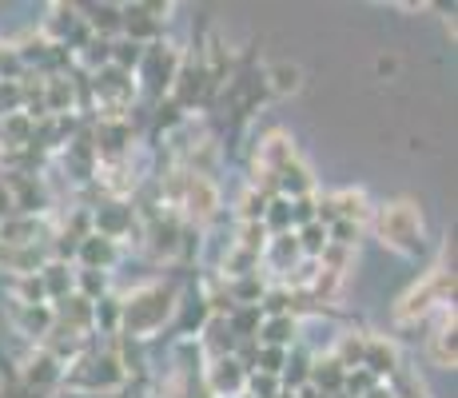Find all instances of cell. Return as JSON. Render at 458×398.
<instances>
[{"mask_svg": "<svg viewBox=\"0 0 458 398\" xmlns=\"http://www.w3.org/2000/svg\"><path fill=\"white\" fill-rule=\"evenodd\" d=\"M175 303H180V291L175 283H140L136 291L120 295V339H136L148 343L156 331H164L175 318Z\"/></svg>", "mask_w": 458, "mask_h": 398, "instance_id": "6da1fadb", "label": "cell"}, {"mask_svg": "<svg viewBox=\"0 0 458 398\" xmlns=\"http://www.w3.org/2000/svg\"><path fill=\"white\" fill-rule=\"evenodd\" d=\"M371 227L378 243L391 247L403 259H419L427 251V224H422V211L415 199H391L383 207H375Z\"/></svg>", "mask_w": 458, "mask_h": 398, "instance_id": "7a4b0ae2", "label": "cell"}, {"mask_svg": "<svg viewBox=\"0 0 458 398\" xmlns=\"http://www.w3.org/2000/svg\"><path fill=\"white\" fill-rule=\"evenodd\" d=\"M124 383L128 375L112 347H88L81 359H72L64 367V386L76 394H116Z\"/></svg>", "mask_w": 458, "mask_h": 398, "instance_id": "3957f363", "label": "cell"}, {"mask_svg": "<svg viewBox=\"0 0 458 398\" xmlns=\"http://www.w3.org/2000/svg\"><path fill=\"white\" fill-rule=\"evenodd\" d=\"M454 299V271L446 267H430L427 275H422L419 287H411L407 295L399 299V307H394V318L399 323H422V318L438 315L443 307H451Z\"/></svg>", "mask_w": 458, "mask_h": 398, "instance_id": "277c9868", "label": "cell"}, {"mask_svg": "<svg viewBox=\"0 0 458 398\" xmlns=\"http://www.w3.org/2000/svg\"><path fill=\"white\" fill-rule=\"evenodd\" d=\"M172 21V4L160 0H140V4H120V37L148 48V44H160L164 29Z\"/></svg>", "mask_w": 458, "mask_h": 398, "instance_id": "5b68a950", "label": "cell"}, {"mask_svg": "<svg viewBox=\"0 0 458 398\" xmlns=\"http://www.w3.org/2000/svg\"><path fill=\"white\" fill-rule=\"evenodd\" d=\"M216 92H219V88L208 80V68H204V60H199V52H196V56H188V52H183V56H180V68H175L172 88H167V100L180 104V108L191 116V112L204 108V104H208Z\"/></svg>", "mask_w": 458, "mask_h": 398, "instance_id": "8992f818", "label": "cell"}, {"mask_svg": "<svg viewBox=\"0 0 458 398\" xmlns=\"http://www.w3.org/2000/svg\"><path fill=\"white\" fill-rule=\"evenodd\" d=\"M180 56L183 52L167 40L148 44L144 60H140V68H136V88H144L152 100H164L167 88H172V80H175V68H180Z\"/></svg>", "mask_w": 458, "mask_h": 398, "instance_id": "52a82bcc", "label": "cell"}, {"mask_svg": "<svg viewBox=\"0 0 458 398\" xmlns=\"http://www.w3.org/2000/svg\"><path fill=\"white\" fill-rule=\"evenodd\" d=\"M8 196H13L16 216H48L52 211V191L44 175H16V172H0Z\"/></svg>", "mask_w": 458, "mask_h": 398, "instance_id": "ba28073f", "label": "cell"}, {"mask_svg": "<svg viewBox=\"0 0 458 398\" xmlns=\"http://www.w3.org/2000/svg\"><path fill=\"white\" fill-rule=\"evenodd\" d=\"M88 216H92V232L112 239V243H120L124 235L136 232V219H140L136 203H128V199H104V203H96Z\"/></svg>", "mask_w": 458, "mask_h": 398, "instance_id": "9c48e42d", "label": "cell"}, {"mask_svg": "<svg viewBox=\"0 0 458 398\" xmlns=\"http://www.w3.org/2000/svg\"><path fill=\"white\" fill-rule=\"evenodd\" d=\"M243 386H248V370L235 362V355L204 362V394L208 398H243Z\"/></svg>", "mask_w": 458, "mask_h": 398, "instance_id": "30bf717a", "label": "cell"}, {"mask_svg": "<svg viewBox=\"0 0 458 398\" xmlns=\"http://www.w3.org/2000/svg\"><path fill=\"white\" fill-rule=\"evenodd\" d=\"M16 375H21L37 394L48 398L52 391H56V386H64V362L52 359L44 347H37L29 359L21 362V367H16Z\"/></svg>", "mask_w": 458, "mask_h": 398, "instance_id": "8fae6325", "label": "cell"}, {"mask_svg": "<svg viewBox=\"0 0 458 398\" xmlns=\"http://www.w3.org/2000/svg\"><path fill=\"white\" fill-rule=\"evenodd\" d=\"M56 227L48 224V216H13L0 224V247H32L48 243Z\"/></svg>", "mask_w": 458, "mask_h": 398, "instance_id": "7c38bea8", "label": "cell"}, {"mask_svg": "<svg viewBox=\"0 0 458 398\" xmlns=\"http://www.w3.org/2000/svg\"><path fill=\"white\" fill-rule=\"evenodd\" d=\"M303 263V255H299V243H295V232H284V235H267V243H263V255H259V267H267L271 275L284 283L292 271Z\"/></svg>", "mask_w": 458, "mask_h": 398, "instance_id": "4fadbf2b", "label": "cell"}, {"mask_svg": "<svg viewBox=\"0 0 458 398\" xmlns=\"http://www.w3.org/2000/svg\"><path fill=\"white\" fill-rule=\"evenodd\" d=\"M120 263V243H112V239L104 235H84L81 247H76V267L81 271H104V275H112V267Z\"/></svg>", "mask_w": 458, "mask_h": 398, "instance_id": "5bb4252c", "label": "cell"}, {"mask_svg": "<svg viewBox=\"0 0 458 398\" xmlns=\"http://www.w3.org/2000/svg\"><path fill=\"white\" fill-rule=\"evenodd\" d=\"M430 362L443 370H454V362H458L454 307H443V311H438V326H435V334H430Z\"/></svg>", "mask_w": 458, "mask_h": 398, "instance_id": "9a60e30c", "label": "cell"}, {"mask_svg": "<svg viewBox=\"0 0 458 398\" xmlns=\"http://www.w3.org/2000/svg\"><path fill=\"white\" fill-rule=\"evenodd\" d=\"M399 347H394L391 339H383V334H367V347H363V370H371L378 383H386V378L399 370Z\"/></svg>", "mask_w": 458, "mask_h": 398, "instance_id": "2e32d148", "label": "cell"}, {"mask_svg": "<svg viewBox=\"0 0 458 398\" xmlns=\"http://www.w3.org/2000/svg\"><path fill=\"white\" fill-rule=\"evenodd\" d=\"M52 323H56V315H52V303L48 307H21V303H13V326H16V334L32 339L37 347L48 339Z\"/></svg>", "mask_w": 458, "mask_h": 398, "instance_id": "e0dca14e", "label": "cell"}, {"mask_svg": "<svg viewBox=\"0 0 458 398\" xmlns=\"http://www.w3.org/2000/svg\"><path fill=\"white\" fill-rule=\"evenodd\" d=\"M331 207H335V219H347L355 227H367L375 216L371 199H367L363 188H343V191H331Z\"/></svg>", "mask_w": 458, "mask_h": 398, "instance_id": "ac0fdd59", "label": "cell"}, {"mask_svg": "<svg viewBox=\"0 0 458 398\" xmlns=\"http://www.w3.org/2000/svg\"><path fill=\"white\" fill-rule=\"evenodd\" d=\"M255 343H259V347H284V351H292L295 343H299V318L295 315H263Z\"/></svg>", "mask_w": 458, "mask_h": 398, "instance_id": "d6986e66", "label": "cell"}, {"mask_svg": "<svg viewBox=\"0 0 458 398\" xmlns=\"http://www.w3.org/2000/svg\"><path fill=\"white\" fill-rule=\"evenodd\" d=\"M343 383H347V370L335 362L331 351H327V355H315L311 359V378H307V386H315V391L327 394V398H339Z\"/></svg>", "mask_w": 458, "mask_h": 398, "instance_id": "ffe728a7", "label": "cell"}, {"mask_svg": "<svg viewBox=\"0 0 458 398\" xmlns=\"http://www.w3.org/2000/svg\"><path fill=\"white\" fill-rule=\"evenodd\" d=\"M276 196L284 199H303V196H315V175L303 159H292L284 172L276 175Z\"/></svg>", "mask_w": 458, "mask_h": 398, "instance_id": "44dd1931", "label": "cell"}, {"mask_svg": "<svg viewBox=\"0 0 458 398\" xmlns=\"http://www.w3.org/2000/svg\"><path fill=\"white\" fill-rule=\"evenodd\" d=\"M311 351L303 347V343H295L292 351H287V362H284V375H279V386H284L287 394H295L299 386H307V378H311Z\"/></svg>", "mask_w": 458, "mask_h": 398, "instance_id": "7402d4cb", "label": "cell"}, {"mask_svg": "<svg viewBox=\"0 0 458 398\" xmlns=\"http://www.w3.org/2000/svg\"><path fill=\"white\" fill-rule=\"evenodd\" d=\"M81 16L92 37H100V40L120 37V4H88V8H81Z\"/></svg>", "mask_w": 458, "mask_h": 398, "instance_id": "603a6c76", "label": "cell"}, {"mask_svg": "<svg viewBox=\"0 0 458 398\" xmlns=\"http://www.w3.org/2000/svg\"><path fill=\"white\" fill-rule=\"evenodd\" d=\"M40 283H44V291H48V303H56V299H68L76 291V267L52 259L48 267L40 271Z\"/></svg>", "mask_w": 458, "mask_h": 398, "instance_id": "cb8c5ba5", "label": "cell"}, {"mask_svg": "<svg viewBox=\"0 0 458 398\" xmlns=\"http://www.w3.org/2000/svg\"><path fill=\"white\" fill-rule=\"evenodd\" d=\"M32 131H37V120L16 112V116L0 120V148H32Z\"/></svg>", "mask_w": 458, "mask_h": 398, "instance_id": "d4e9b609", "label": "cell"}, {"mask_svg": "<svg viewBox=\"0 0 458 398\" xmlns=\"http://www.w3.org/2000/svg\"><path fill=\"white\" fill-rule=\"evenodd\" d=\"M92 331L100 334H120V295H104L92 303Z\"/></svg>", "mask_w": 458, "mask_h": 398, "instance_id": "484cf974", "label": "cell"}, {"mask_svg": "<svg viewBox=\"0 0 458 398\" xmlns=\"http://www.w3.org/2000/svg\"><path fill=\"white\" fill-rule=\"evenodd\" d=\"M227 318V326H232V334H235V343H248L259 334V323H263V311L259 307H235L232 315H224Z\"/></svg>", "mask_w": 458, "mask_h": 398, "instance_id": "4316f807", "label": "cell"}, {"mask_svg": "<svg viewBox=\"0 0 458 398\" xmlns=\"http://www.w3.org/2000/svg\"><path fill=\"white\" fill-rule=\"evenodd\" d=\"M363 347H367V334H339V343H335L331 355L343 370H359L363 367Z\"/></svg>", "mask_w": 458, "mask_h": 398, "instance_id": "83f0119b", "label": "cell"}, {"mask_svg": "<svg viewBox=\"0 0 458 398\" xmlns=\"http://www.w3.org/2000/svg\"><path fill=\"white\" fill-rule=\"evenodd\" d=\"M295 243H299V255H303V259H319L323 251H327V227L323 224H307V227H299L295 232Z\"/></svg>", "mask_w": 458, "mask_h": 398, "instance_id": "f1b7e54d", "label": "cell"}, {"mask_svg": "<svg viewBox=\"0 0 458 398\" xmlns=\"http://www.w3.org/2000/svg\"><path fill=\"white\" fill-rule=\"evenodd\" d=\"M263 232H267V235L292 232V203H287L284 196H271L267 199V211H263Z\"/></svg>", "mask_w": 458, "mask_h": 398, "instance_id": "f546056e", "label": "cell"}, {"mask_svg": "<svg viewBox=\"0 0 458 398\" xmlns=\"http://www.w3.org/2000/svg\"><path fill=\"white\" fill-rule=\"evenodd\" d=\"M183 123H188V112L180 108V104H172L164 96V100H156V108H152V128L156 131H167V136H172L175 128H183Z\"/></svg>", "mask_w": 458, "mask_h": 398, "instance_id": "4dcf8cb0", "label": "cell"}, {"mask_svg": "<svg viewBox=\"0 0 458 398\" xmlns=\"http://www.w3.org/2000/svg\"><path fill=\"white\" fill-rule=\"evenodd\" d=\"M263 84H267V92L287 96V92H299V84H303V72H299L295 64H276L267 76H263Z\"/></svg>", "mask_w": 458, "mask_h": 398, "instance_id": "1f68e13d", "label": "cell"}, {"mask_svg": "<svg viewBox=\"0 0 458 398\" xmlns=\"http://www.w3.org/2000/svg\"><path fill=\"white\" fill-rule=\"evenodd\" d=\"M13 295L21 307H48V291H44L40 275H24V279H13Z\"/></svg>", "mask_w": 458, "mask_h": 398, "instance_id": "d6a6232c", "label": "cell"}, {"mask_svg": "<svg viewBox=\"0 0 458 398\" xmlns=\"http://www.w3.org/2000/svg\"><path fill=\"white\" fill-rule=\"evenodd\" d=\"M0 398H44V394H37L21 375H16L13 362H0Z\"/></svg>", "mask_w": 458, "mask_h": 398, "instance_id": "836d02e7", "label": "cell"}, {"mask_svg": "<svg viewBox=\"0 0 458 398\" xmlns=\"http://www.w3.org/2000/svg\"><path fill=\"white\" fill-rule=\"evenodd\" d=\"M140 60H144V48H140V44H131V40H124V37L112 40V64H116L120 72H131V76H136Z\"/></svg>", "mask_w": 458, "mask_h": 398, "instance_id": "e575fe53", "label": "cell"}, {"mask_svg": "<svg viewBox=\"0 0 458 398\" xmlns=\"http://www.w3.org/2000/svg\"><path fill=\"white\" fill-rule=\"evenodd\" d=\"M76 295H84L88 303L104 299L108 295V275H104V271H81L76 267Z\"/></svg>", "mask_w": 458, "mask_h": 398, "instance_id": "d590c367", "label": "cell"}, {"mask_svg": "<svg viewBox=\"0 0 458 398\" xmlns=\"http://www.w3.org/2000/svg\"><path fill=\"white\" fill-rule=\"evenodd\" d=\"M263 211H267V196L255 188H243L240 196V224H263Z\"/></svg>", "mask_w": 458, "mask_h": 398, "instance_id": "8d00e7d4", "label": "cell"}, {"mask_svg": "<svg viewBox=\"0 0 458 398\" xmlns=\"http://www.w3.org/2000/svg\"><path fill=\"white\" fill-rule=\"evenodd\" d=\"M279 394H284V386H279L276 375H259V370H251V375H248L243 398H279Z\"/></svg>", "mask_w": 458, "mask_h": 398, "instance_id": "74e56055", "label": "cell"}, {"mask_svg": "<svg viewBox=\"0 0 458 398\" xmlns=\"http://www.w3.org/2000/svg\"><path fill=\"white\" fill-rule=\"evenodd\" d=\"M24 112V100H21V80H0V120L16 116Z\"/></svg>", "mask_w": 458, "mask_h": 398, "instance_id": "f35d334b", "label": "cell"}, {"mask_svg": "<svg viewBox=\"0 0 458 398\" xmlns=\"http://www.w3.org/2000/svg\"><path fill=\"white\" fill-rule=\"evenodd\" d=\"M284 362H287V351L284 347H259V355H255V370L259 375H284Z\"/></svg>", "mask_w": 458, "mask_h": 398, "instance_id": "ab89813d", "label": "cell"}, {"mask_svg": "<svg viewBox=\"0 0 458 398\" xmlns=\"http://www.w3.org/2000/svg\"><path fill=\"white\" fill-rule=\"evenodd\" d=\"M359 235H363V227H355V224H347V219H335V224L327 227V239L335 247H347V251H355L359 247Z\"/></svg>", "mask_w": 458, "mask_h": 398, "instance_id": "60d3db41", "label": "cell"}, {"mask_svg": "<svg viewBox=\"0 0 458 398\" xmlns=\"http://www.w3.org/2000/svg\"><path fill=\"white\" fill-rule=\"evenodd\" d=\"M13 216H16V207H13V196H8L4 180H0V224H4V219H13Z\"/></svg>", "mask_w": 458, "mask_h": 398, "instance_id": "b9f144b4", "label": "cell"}, {"mask_svg": "<svg viewBox=\"0 0 458 398\" xmlns=\"http://www.w3.org/2000/svg\"><path fill=\"white\" fill-rule=\"evenodd\" d=\"M295 398H327V394H319V391H315V386H299Z\"/></svg>", "mask_w": 458, "mask_h": 398, "instance_id": "7bdbcfd3", "label": "cell"}, {"mask_svg": "<svg viewBox=\"0 0 458 398\" xmlns=\"http://www.w3.org/2000/svg\"><path fill=\"white\" fill-rule=\"evenodd\" d=\"M367 398H394L391 391H386V386H375V391L371 394H367Z\"/></svg>", "mask_w": 458, "mask_h": 398, "instance_id": "ee69618b", "label": "cell"}, {"mask_svg": "<svg viewBox=\"0 0 458 398\" xmlns=\"http://www.w3.org/2000/svg\"><path fill=\"white\" fill-rule=\"evenodd\" d=\"M279 398H295V394H287V391H284V394H279Z\"/></svg>", "mask_w": 458, "mask_h": 398, "instance_id": "f6af8a7d", "label": "cell"}]
</instances>
